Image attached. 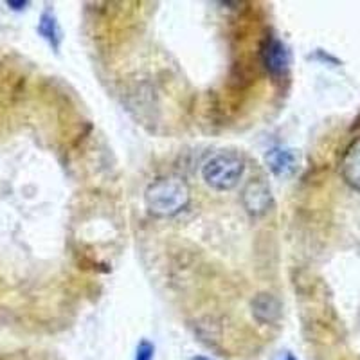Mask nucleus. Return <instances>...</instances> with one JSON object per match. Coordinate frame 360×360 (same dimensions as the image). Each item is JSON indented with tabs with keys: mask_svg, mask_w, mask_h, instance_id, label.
<instances>
[{
	"mask_svg": "<svg viewBox=\"0 0 360 360\" xmlns=\"http://www.w3.org/2000/svg\"><path fill=\"white\" fill-rule=\"evenodd\" d=\"M252 314L262 324H272L281 317V303L272 294H258L252 299Z\"/></svg>",
	"mask_w": 360,
	"mask_h": 360,
	"instance_id": "obj_7",
	"label": "nucleus"
},
{
	"mask_svg": "<svg viewBox=\"0 0 360 360\" xmlns=\"http://www.w3.org/2000/svg\"><path fill=\"white\" fill-rule=\"evenodd\" d=\"M283 360H297V359H295V356L292 355V353H288V355L285 356V359H283Z\"/></svg>",
	"mask_w": 360,
	"mask_h": 360,
	"instance_id": "obj_12",
	"label": "nucleus"
},
{
	"mask_svg": "<svg viewBox=\"0 0 360 360\" xmlns=\"http://www.w3.org/2000/svg\"><path fill=\"white\" fill-rule=\"evenodd\" d=\"M189 360H211V359H207V356H193V359Z\"/></svg>",
	"mask_w": 360,
	"mask_h": 360,
	"instance_id": "obj_11",
	"label": "nucleus"
},
{
	"mask_svg": "<svg viewBox=\"0 0 360 360\" xmlns=\"http://www.w3.org/2000/svg\"><path fill=\"white\" fill-rule=\"evenodd\" d=\"M38 33L53 45V49L60 47V41H62V31L58 27V22L54 18V15H51L49 11H45L40 18V24H38Z\"/></svg>",
	"mask_w": 360,
	"mask_h": 360,
	"instance_id": "obj_8",
	"label": "nucleus"
},
{
	"mask_svg": "<svg viewBox=\"0 0 360 360\" xmlns=\"http://www.w3.org/2000/svg\"><path fill=\"white\" fill-rule=\"evenodd\" d=\"M243 159L234 152H221L211 157L202 168V176L209 188L217 191H231L243 175Z\"/></svg>",
	"mask_w": 360,
	"mask_h": 360,
	"instance_id": "obj_2",
	"label": "nucleus"
},
{
	"mask_svg": "<svg viewBox=\"0 0 360 360\" xmlns=\"http://www.w3.org/2000/svg\"><path fill=\"white\" fill-rule=\"evenodd\" d=\"M263 62H265L266 70L274 74V76L285 74L288 69V63H290L287 47L276 38H270L265 47H263Z\"/></svg>",
	"mask_w": 360,
	"mask_h": 360,
	"instance_id": "obj_4",
	"label": "nucleus"
},
{
	"mask_svg": "<svg viewBox=\"0 0 360 360\" xmlns=\"http://www.w3.org/2000/svg\"><path fill=\"white\" fill-rule=\"evenodd\" d=\"M340 173L346 184L360 191V137L348 146L340 162Z\"/></svg>",
	"mask_w": 360,
	"mask_h": 360,
	"instance_id": "obj_5",
	"label": "nucleus"
},
{
	"mask_svg": "<svg viewBox=\"0 0 360 360\" xmlns=\"http://www.w3.org/2000/svg\"><path fill=\"white\" fill-rule=\"evenodd\" d=\"M270 172L278 176H288L297 168V155L288 148H274L265 157Z\"/></svg>",
	"mask_w": 360,
	"mask_h": 360,
	"instance_id": "obj_6",
	"label": "nucleus"
},
{
	"mask_svg": "<svg viewBox=\"0 0 360 360\" xmlns=\"http://www.w3.org/2000/svg\"><path fill=\"white\" fill-rule=\"evenodd\" d=\"M153 353H155L153 344L148 340H141L137 346V353H135V360H153Z\"/></svg>",
	"mask_w": 360,
	"mask_h": 360,
	"instance_id": "obj_9",
	"label": "nucleus"
},
{
	"mask_svg": "<svg viewBox=\"0 0 360 360\" xmlns=\"http://www.w3.org/2000/svg\"><path fill=\"white\" fill-rule=\"evenodd\" d=\"M8 4L13 6L15 9H22V8H25V6H27V2H13V0H11V2H8Z\"/></svg>",
	"mask_w": 360,
	"mask_h": 360,
	"instance_id": "obj_10",
	"label": "nucleus"
},
{
	"mask_svg": "<svg viewBox=\"0 0 360 360\" xmlns=\"http://www.w3.org/2000/svg\"><path fill=\"white\" fill-rule=\"evenodd\" d=\"M242 200L250 214H263L272 204L269 186L263 182H250L242 193Z\"/></svg>",
	"mask_w": 360,
	"mask_h": 360,
	"instance_id": "obj_3",
	"label": "nucleus"
},
{
	"mask_svg": "<svg viewBox=\"0 0 360 360\" xmlns=\"http://www.w3.org/2000/svg\"><path fill=\"white\" fill-rule=\"evenodd\" d=\"M144 202L150 213L157 217H173L188 205L189 189L179 179H160L146 189Z\"/></svg>",
	"mask_w": 360,
	"mask_h": 360,
	"instance_id": "obj_1",
	"label": "nucleus"
}]
</instances>
